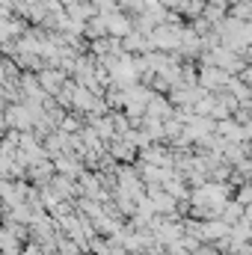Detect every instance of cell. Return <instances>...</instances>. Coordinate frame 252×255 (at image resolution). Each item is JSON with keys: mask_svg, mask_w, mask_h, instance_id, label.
<instances>
[{"mask_svg": "<svg viewBox=\"0 0 252 255\" xmlns=\"http://www.w3.org/2000/svg\"><path fill=\"white\" fill-rule=\"evenodd\" d=\"M148 113H151V116H163V113L169 116V104H166L163 98H151V107H148Z\"/></svg>", "mask_w": 252, "mask_h": 255, "instance_id": "cell-4", "label": "cell"}, {"mask_svg": "<svg viewBox=\"0 0 252 255\" xmlns=\"http://www.w3.org/2000/svg\"><path fill=\"white\" fill-rule=\"evenodd\" d=\"M181 39H184V33L175 27V24H160L154 33H151V42L157 45V48H175V45H181Z\"/></svg>", "mask_w": 252, "mask_h": 255, "instance_id": "cell-1", "label": "cell"}, {"mask_svg": "<svg viewBox=\"0 0 252 255\" xmlns=\"http://www.w3.org/2000/svg\"><path fill=\"white\" fill-rule=\"evenodd\" d=\"M122 3H136V0H122Z\"/></svg>", "mask_w": 252, "mask_h": 255, "instance_id": "cell-6", "label": "cell"}, {"mask_svg": "<svg viewBox=\"0 0 252 255\" xmlns=\"http://www.w3.org/2000/svg\"><path fill=\"white\" fill-rule=\"evenodd\" d=\"M226 83V68H205L202 71V86L205 89H217V86H223Z\"/></svg>", "mask_w": 252, "mask_h": 255, "instance_id": "cell-2", "label": "cell"}, {"mask_svg": "<svg viewBox=\"0 0 252 255\" xmlns=\"http://www.w3.org/2000/svg\"><path fill=\"white\" fill-rule=\"evenodd\" d=\"M63 71H42V89L48 92H63Z\"/></svg>", "mask_w": 252, "mask_h": 255, "instance_id": "cell-3", "label": "cell"}, {"mask_svg": "<svg viewBox=\"0 0 252 255\" xmlns=\"http://www.w3.org/2000/svg\"><path fill=\"white\" fill-rule=\"evenodd\" d=\"M241 80H244L247 86H252V68H244V74H241Z\"/></svg>", "mask_w": 252, "mask_h": 255, "instance_id": "cell-5", "label": "cell"}]
</instances>
